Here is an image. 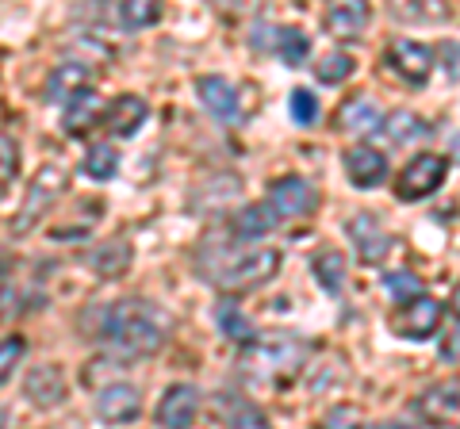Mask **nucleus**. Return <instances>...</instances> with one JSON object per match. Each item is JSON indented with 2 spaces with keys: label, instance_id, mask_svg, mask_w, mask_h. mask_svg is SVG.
<instances>
[{
  "label": "nucleus",
  "instance_id": "f257e3e1",
  "mask_svg": "<svg viewBox=\"0 0 460 429\" xmlns=\"http://www.w3.org/2000/svg\"><path fill=\"white\" fill-rule=\"evenodd\" d=\"M100 337L127 356H154L165 346L169 322H165L162 307H154L150 299H123V303L104 311Z\"/></svg>",
  "mask_w": 460,
  "mask_h": 429
},
{
  "label": "nucleus",
  "instance_id": "f03ea898",
  "mask_svg": "<svg viewBox=\"0 0 460 429\" xmlns=\"http://www.w3.org/2000/svg\"><path fill=\"white\" fill-rule=\"evenodd\" d=\"M277 268H280V253L261 246V250L230 257L219 273H211V284H219V288L230 292V295H242V292L261 288L265 280H272V276H277Z\"/></svg>",
  "mask_w": 460,
  "mask_h": 429
},
{
  "label": "nucleus",
  "instance_id": "7ed1b4c3",
  "mask_svg": "<svg viewBox=\"0 0 460 429\" xmlns=\"http://www.w3.org/2000/svg\"><path fill=\"white\" fill-rule=\"evenodd\" d=\"M307 356V346L292 334H269L261 341H253L246 353V368H253L257 376H296L299 364Z\"/></svg>",
  "mask_w": 460,
  "mask_h": 429
},
{
  "label": "nucleus",
  "instance_id": "20e7f679",
  "mask_svg": "<svg viewBox=\"0 0 460 429\" xmlns=\"http://www.w3.org/2000/svg\"><path fill=\"white\" fill-rule=\"evenodd\" d=\"M66 169H58V165H42L39 173H35V180H31V188H27V199H23V207H20V214L12 219V234H31L35 226H39V219H47V211L54 207V199L66 192Z\"/></svg>",
  "mask_w": 460,
  "mask_h": 429
},
{
  "label": "nucleus",
  "instance_id": "39448f33",
  "mask_svg": "<svg viewBox=\"0 0 460 429\" xmlns=\"http://www.w3.org/2000/svg\"><path fill=\"white\" fill-rule=\"evenodd\" d=\"M445 173H449V162L441 153H419L414 162L402 169L399 180H395V196L402 204H414V199H426L441 188Z\"/></svg>",
  "mask_w": 460,
  "mask_h": 429
},
{
  "label": "nucleus",
  "instance_id": "423d86ee",
  "mask_svg": "<svg viewBox=\"0 0 460 429\" xmlns=\"http://www.w3.org/2000/svg\"><path fill=\"white\" fill-rule=\"evenodd\" d=\"M441 326V303L429 295H419L411 299V303H402L395 314H392V330L407 341H422L429 337Z\"/></svg>",
  "mask_w": 460,
  "mask_h": 429
},
{
  "label": "nucleus",
  "instance_id": "0eeeda50",
  "mask_svg": "<svg viewBox=\"0 0 460 429\" xmlns=\"http://www.w3.org/2000/svg\"><path fill=\"white\" fill-rule=\"evenodd\" d=\"M419 414H422V422H429L434 429H460V380L429 388L419 398Z\"/></svg>",
  "mask_w": 460,
  "mask_h": 429
},
{
  "label": "nucleus",
  "instance_id": "6e6552de",
  "mask_svg": "<svg viewBox=\"0 0 460 429\" xmlns=\"http://www.w3.org/2000/svg\"><path fill=\"white\" fill-rule=\"evenodd\" d=\"M269 207L277 211V219H299L314 211V188L304 177H280L269 192Z\"/></svg>",
  "mask_w": 460,
  "mask_h": 429
},
{
  "label": "nucleus",
  "instance_id": "1a4fd4ad",
  "mask_svg": "<svg viewBox=\"0 0 460 429\" xmlns=\"http://www.w3.org/2000/svg\"><path fill=\"white\" fill-rule=\"evenodd\" d=\"M387 66L407 81V84H426L429 69H434V54L422 42H411V39H399L392 50H387Z\"/></svg>",
  "mask_w": 460,
  "mask_h": 429
},
{
  "label": "nucleus",
  "instance_id": "9d476101",
  "mask_svg": "<svg viewBox=\"0 0 460 429\" xmlns=\"http://www.w3.org/2000/svg\"><path fill=\"white\" fill-rule=\"evenodd\" d=\"M199 414V391L192 383H177V388H169L162 395V403H157V422L165 429H189Z\"/></svg>",
  "mask_w": 460,
  "mask_h": 429
},
{
  "label": "nucleus",
  "instance_id": "9b49d317",
  "mask_svg": "<svg viewBox=\"0 0 460 429\" xmlns=\"http://www.w3.org/2000/svg\"><path fill=\"white\" fill-rule=\"evenodd\" d=\"M150 116V104L142 96L135 92H123V96H115L111 104L104 108V127L115 135V138H131L142 123H146Z\"/></svg>",
  "mask_w": 460,
  "mask_h": 429
},
{
  "label": "nucleus",
  "instance_id": "f8f14e48",
  "mask_svg": "<svg viewBox=\"0 0 460 429\" xmlns=\"http://www.w3.org/2000/svg\"><path fill=\"white\" fill-rule=\"evenodd\" d=\"M138 410H142V403H138V391L131 388V383H111V388H104L96 398V418L108 422V425L135 422Z\"/></svg>",
  "mask_w": 460,
  "mask_h": 429
},
{
  "label": "nucleus",
  "instance_id": "ddd939ff",
  "mask_svg": "<svg viewBox=\"0 0 460 429\" xmlns=\"http://www.w3.org/2000/svg\"><path fill=\"white\" fill-rule=\"evenodd\" d=\"M349 238H353L357 257H361L365 265H380L384 257H387V250H392V238L384 234V226L372 219V214H353Z\"/></svg>",
  "mask_w": 460,
  "mask_h": 429
},
{
  "label": "nucleus",
  "instance_id": "4468645a",
  "mask_svg": "<svg viewBox=\"0 0 460 429\" xmlns=\"http://www.w3.org/2000/svg\"><path fill=\"white\" fill-rule=\"evenodd\" d=\"M84 89H93V69L84 62H62V66H54V74L47 77L50 104H69V100Z\"/></svg>",
  "mask_w": 460,
  "mask_h": 429
},
{
  "label": "nucleus",
  "instance_id": "2eb2a0df",
  "mask_svg": "<svg viewBox=\"0 0 460 429\" xmlns=\"http://www.w3.org/2000/svg\"><path fill=\"white\" fill-rule=\"evenodd\" d=\"M23 395L31 398L35 407H58L66 398V376H62V368H54V364H39L27 372V380H23Z\"/></svg>",
  "mask_w": 460,
  "mask_h": 429
},
{
  "label": "nucleus",
  "instance_id": "dca6fc26",
  "mask_svg": "<svg viewBox=\"0 0 460 429\" xmlns=\"http://www.w3.org/2000/svg\"><path fill=\"white\" fill-rule=\"evenodd\" d=\"M345 173L357 188H376V184L387 177V157L372 146H353L345 153Z\"/></svg>",
  "mask_w": 460,
  "mask_h": 429
},
{
  "label": "nucleus",
  "instance_id": "f3484780",
  "mask_svg": "<svg viewBox=\"0 0 460 429\" xmlns=\"http://www.w3.org/2000/svg\"><path fill=\"white\" fill-rule=\"evenodd\" d=\"M365 23H368V4H361V0H345V4H330L323 12V27L334 39H353V35H361L365 31Z\"/></svg>",
  "mask_w": 460,
  "mask_h": 429
},
{
  "label": "nucleus",
  "instance_id": "a211bd4d",
  "mask_svg": "<svg viewBox=\"0 0 460 429\" xmlns=\"http://www.w3.org/2000/svg\"><path fill=\"white\" fill-rule=\"evenodd\" d=\"M196 92H199L204 108L211 111L215 119H238V96H234V84H230V81H223V77H199Z\"/></svg>",
  "mask_w": 460,
  "mask_h": 429
},
{
  "label": "nucleus",
  "instance_id": "6ab92c4d",
  "mask_svg": "<svg viewBox=\"0 0 460 429\" xmlns=\"http://www.w3.org/2000/svg\"><path fill=\"white\" fill-rule=\"evenodd\" d=\"M96 119H104V108H100V100H96V92H93V89H84V92H77V96L66 104L62 127H66L69 135H84Z\"/></svg>",
  "mask_w": 460,
  "mask_h": 429
},
{
  "label": "nucleus",
  "instance_id": "aec40b11",
  "mask_svg": "<svg viewBox=\"0 0 460 429\" xmlns=\"http://www.w3.org/2000/svg\"><path fill=\"white\" fill-rule=\"evenodd\" d=\"M338 127H341V131H357V135L376 131V127H380V108L372 104L368 96H353V100H345L341 111H338Z\"/></svg>",
  "mask_w": 460,
  "mask_h": 429
},
{
  "label": "nucleus",
  "instance_id": "412c9836",
  "mask_svg": "<svg viewBox=\"0 0 460 429\" xmlns=\"http://www.w3.org/2000/svg\"><path fill=\"white\" fill-rule=\"evenodd\" d=\"M380 131L392 138L395 146H411V142H419V138L429 135V127H426L422 116H414V111H407V108H399V111H392V116L384 119Z\"/></svg>",
  "mask_w": 460,
  "mask_h": 429
},
{
  "label": "nucleus",
  "instance_id": "4be33fe9",
  "mask_svg": "<svg viewBox=\"0 0 460 429\" xmlns=\"http://www.w3.org/2000/svg\"><path fill=\"white\" fill-rule=\"evenodd\" d=\"M89 265L96 268L100 276H123L127 273V265H131V246L119 238V241H108V246H100L89 253Z\"/></svg>",
  "mask_w": 460,
  "mask_h": 429
},
{
  "label": "nucleus",
  "instance_id": "5701e85b",
  "mask_svg": "<svg viewBox=\"0 0 460 429\" xmlns=\"http://www.w3.org/2000/svg\"><path fill=\"white\" fill-rule=\"evenodd\" d=\"M277 223H280V219H277V211H272L269 204H250V207L238 211L234 234H238V238H261V234H269Z\"/></svg>",
  "mask_w": 460,
  "mask_h": 429
},
{
  "label": "nucleus",
  "instance_id": "b1692460",
  "mask_svg": "<svg viewBox=\"0 0 460 429\" xmlns=\"http://www.w3.org/2000/svg\"><path fill=\"white\" fill-rule=\"evenodd\" d=\"M311 265H314V276H319V288L330 292V295H338L341 284H345V257L338 250H323Z\"/></svg>",
  "mask_w": 460,
  "mask_h": 429
},
{
  "label": "nucleus",
  "instance_id": "393cba45",
  "mask_svg": "<svg viewBox=\"0 0 460 429\" xmlns=\"http://www.w3.org/2000/svg\"><path fill=\"white\" fill-rule=\"evenodd\" d=\"M277 54L284 66H304L311 54V39L299 31V27H280L277 31Z\"/></svg>",
  "mask_w": 460,
  "mask_h": 429
},
{
  "label": "nucleus",
  "instance_id": "a878e982",
  "mask_svg": "<svg viewBox=\"0 0 460 429\" xmlns=\"http://www.w3.org/2000/svg\"><path fill=\"white\" fill-rule=\"evenodd\" d=\"M81 169H84V177H93V180H111L115 169H119V153H115L108 142H96V146L84 153Z\"/></svg>",
  "mask_w": 460,
  "mask_h": 429
},
{
  "label": "nucleus",
  "instance_id": "bb28decb",
  "mask_svg": "<svg viewBox=\"0 0 460 429\" xmlns=\"http://www.w3.org/2000/svg\"><path fill=\"white\" fill-rule=\"evenodd\" d=\"M215 319H219V330L230 337V341H238V346H253V326L242 319V311L234 303H219V311H215Z\"/></svg>",
  "mask_w": 460,
  "mask_h": 429
},
{
  "label": "nucleus",
  "instance_id": "cd10ccee",
  "mask_svg": "<svg viewBox=\"0 0 460 429\" xmlns=\"http://www.w3.org/2000/svg\"><path fill=\"white\" fill-rule=\"evenodd\" d=\"M162 20V4H154V0H123L119 4V23L127 31H138V27H150Z\"/></svg>",
  "mask_w": 460,
  "mask_h": 429
},
{
  "label": "nucleus",
  "instance_id": "c85d7f7f",
  "mask_svg": "<svg viewBox=\"0 0 460 429\" xmlns=\"http://www.w3.org/2000/svg\"><path fill=\"white\" fill-rule=\"evenodd\" d=\"M349 74H353V58H349V54H326V58L314 66V77H319L323 84H341Z\"/></svg>",
  "mask_w": 460,
  "mask_h": 429
},
{
  "label": "nucleus",
  "instance_id": "c756f323",
  "mask_svg": "<svg viewBox=\"0 0 460 429\" xmlns=\"http://www.w3.org/2000/svg\"><path fill=\"white\" fill-rule=\"evenodd\" d=\"M384 288L392 292V299H395L399 307H402V303H411V299H419V295H422V284L414 280L411 273H387V276H384Z\"/></svg>",
  "mask_w": 460,
  "mask_h": 429
},
{
  "label": "nucleus",
  "instance_id": "7c9ffc66",
  "mask_svg": "<svg viewBox=\"0 0 460 429\" xmlns=\"http://www.w3.org/2000/svg\"><path fill=\"white\" fill-rule=\"evenodd\" d=\"M23 353H27V341H23L20 334L0 341V383L12 380V372H16V364L23 361Z\"/></svg>",
  "mask_w": 460,
  "mask_h": 429
},
{
  "label": "nucleus",
  "instance_id": "2f4dec72",
  "mask_svg": "<svg viewBox=\"0 0 460 429\" xmlns=\"http://www.w3.org/2000/svg\"><path fill=\"white\" fill-rule=\"evenodd\" d=\"M288 108H292V119H296L299 127H311L314 116H319V100H314L307 89H296L292 100H288Z\"/></svg>",
  "mask_w": 460,
  "mask_h": 429
},
{
  "label": "nucleus",
  "instance_id": "473e14b6",
  "mask_svg": "<svg viewBox=\"0 0 460 429\" xmlns=\"http://www.w3.org/2000/svg\"><path fill=\"white\" fill-rule=\"evenodd\" d=\"M16 173H20V150L8 135H0V188L16 180Z\"/></svg>",
  "mask_w": 460,
  "mask_h": 429
},
{
  "label": "nucleus",
  "instance_id": "72a5a7b5",
  "mask_svg": "<svg viewBox=\"0 0 460 429\" xmlns=\"http://www.w3.org/2000/svg\"><path fill=\"white\" fill-rule=\"evenodd\" d=\"M319 429H361V418H357L353 407H334V410H326Z\"/></svg>",
  "mask_w": 460,
  "mask_h": 429
},
{
  "label": "nucleus",
  "instance_id": "f704fd0d",
  "mask_svg": "<svg viewBox=\"0 0 460 429\" xmlns=\"http://www.w3.org/2000/svg\"><path fill=\"white\" fill-rule=\"evenodd\" d=\"M438 58H441V69L449 81H460V42H441L438 47Z\"/></svg>",
  "mask_w": 460,
  "mask_h": 429
},
{
  "label": "nucleus",
  "instance_id": "c9c22d12",
  "mask_svg": "<svg viewBox=\"0 0 460 429\" xmlns=\"http://www.w3.org/2000/svg\"><path fill=\"white\" fill-rule=\"evenodd\" d=\"M230 429H269V422H265L253 407H242V410H238V418H234V425H230Z\"/></svg>",
  "mask_w": 460,
  "mask_h": 429
},
{
  "label": "nucleus",
  "instance_id": "e433bc0d",
  "mask_svg": "<svg viewBox=\"0 0 460 429\" xmlns=\"http://www.w3.org/2000/svg\"><path fill=\"white\" fill-rule=\"evenodd\" d=\"M441 356H445V361H460V330L441 341Z\"/></svg>",
  "mask_w": 460,
  "mask_h": 429
},
{
  "label": "nucleus",
  "instance_id": "4c0bfd02",
  "mask_svg": "<svg viewBox=\"0 0 460 429\" xmlns=\"http://www.w3.org/2000/svg\"><path fill=\"white\" fill-rule=\"evenodd\" d=\"M453 314L460 319V284H456V292H453Z\"/></svg>",
  "mask_w": 460,
  "mask_h": 429
},
{
  "label": "nucleus",
  "instance_id": "58836bf2",
  "mask_svg": "<svg viewBox=\"0 0 460 429\" xmlns=\"http://www.w3.org/2000/svg\"><path fill=\"white\" fill-rule=\"evenodd\" d=\"M453 157L460 162V135H453Z\"/></svg>",
  "mask_w": 460,
  "mask_h": 429
},
{
  "label": "nucleus",
  "instance_id": "ea45409f",
  "mask_svg": "<svg viewBox=\"0 0 460 429\" xmlns=\"http://www.w3.org/2000/svg\"><path fill=\"white\" fill-rule=\"evenodd\" d=\"M4 422H8V410H4V407H0V429H4Z\"/></svg>",
  "mask_w": 460,
  "mask_h": 429
},
{
  "label": "nucleus",
  "instance_id": "a19ab883",
  "mask_svg": "<svg viewBox=\"0 0 460 429\" xmlns=\"http://www.w3.org/2000/svg\"><path fill=\"white\" fill-rule=\"evenodd\" d=\"M380 429H399V425H380Z\"/></svg>",
  "mask_w": 460,
  "mask_h": 429
}]
</instances>
